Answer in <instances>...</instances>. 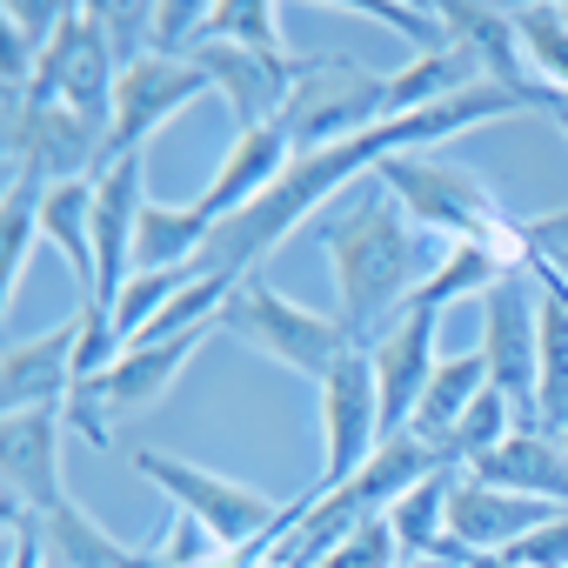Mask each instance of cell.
<instances>
[{
    "instance_id": "6da1fadb",
    "label": "cell",
    "mask_w": 568,
    "mask_h": 568,
    "mask_svg": "<svg viewBox=\"0 0 568 568\" xmlns=\"http://www.w3.org/2000/svg\"><path fill=\"white\" fill-rule=\"evenodd\" d=\"M315 241L328 247L335 267V295H342V328L355 335V348H368V335H388L408 302L422 295L428 267V234L408 221V207L368 174L355 181L342 201H328L315 214Z\"/></svg>"
},
{
    "instance_id": "7a4b0ae2",
    "label": "cell",
    "mask_w": 568,
    "mask_h": 568,
    "mask_svg": "<svg viewBox=\"0 0 568 568\" xmlns=\"http://www.w3.org/2000/svg\"><path fill=\"white\" fill-rule=\"evenodd\" d=\"M375 181L408 207V221H415L422 234H442L448 247L481 241V247H501L508 261H521V267H528L521 221L501 207V194H495L475 168L442 161V154H388V161L375 168Z\"/></svg>"
},
{
    "instance_id": "3957f363",
    "label": "cell",
    "mask_w": 568,
    "mask_h": 568,
    "mask_svg": "<svg viewBox=\"0 0 568 568\" xmlns=\"http://www.w3.org/2000/svg\"><path fill=\"white\" fill-rule=\"evenodd\" d=\"M134 475H141V481H154V488L174 501V515L201 521V528L214 535V548H221V555L274 548V541H281V528L295 521V508H281L267 488H247V481H234V475H214V468H201V462H187V455L134 448Z\"/></svg>"
},
{
    "instance_id": "277c9868",
    "label": "cell",
    "mask_w": 568,
    "mask_h": 568,
    "mask_svg": "<svg viewBox=\"0 0 568 568\" xmlns=\"http://www.w3.org/2000/svg\"><path fill=\"white\" fill-rule=\"evenodd\" d=\"M221 335H234V342H247L254 355H267V362H281V368H295V375H308L315 388L342 368V355L355 348V335L342 328V315H315V308H302V302H288V295H274L261 274H247V281H234V295L221 302V322H214Z\"/></svg>"
},
{
    "instance_id": "5b68a950",
    "label": "cell",
    "mask_w": 568,
    "mask_h": 568,
    "mask_svg": "<svg viewBox=\"0 0 568 568\" xmlns=\"http://www.w3.org/2000/svg\"><path fill=\"white\" fill-rule=\"evenodd\" d=\"M375 121H388V81L348 54H302V74H295V94L288 108L274 114V128L288 134L295 154H315V148H342L355 134H368Z\"/></svg>"
},
{
    "instance_id": "8992f818",
    "label": "cell",
    "mask_w": 568,
    "mask_h": 568,
    "mask_svg": "<svg viewBox=\"0 0 568 568\" xmlns=\"http://www.w3.org/2000/svg\"><path fill=\"white\" fill-rule=\"evenodd\" d=\"M535 355H541V281L535 267H515L481 295V362L488 388L515 408L521 428H535Z\"/></svg>"
},
{
    "instance_id": "52a82bcc",
    "label": "cell",
    "mask_w": 568,
    "mask_h": 568,
    "mask_svg": "<svg viewBox=\"0 0 568 568\" xmlns=\"http://www.w3.org/2000/svg\"><path fill=\"white\" fill-rule=\"evenodd\" d=\"M0 141H8V181H34V187L94 181L108 168V134L54 101L8 108L0 114Z\"/></svg>"
},
{
    "instance_id": "ba28073f",
    "label": "cell",
    "mask_w": 568,
    "mask_h": 568,
    "mask_svg": "<svg viewBox=\"0 0 568 568\" xmlns=\"http://www.w3.org/2000/svg\"><path fill=\"white\" fill-rule=\"evenodd\" d=\"M114 88H121L114 48L101 41V28H94L88 8H68L61 28H54V41H48V54H41V68H34L28 101L74 108L81 121H94V128L108 134V128H114Z\"/></svg>"
},
{
    "instance_id": "9c48e42d",
    "label": "cell",
    "mask_w": 568,
    "mask_h": 568,
    "mask_svg": "<svg viewBox=\"0 0 568 568\" xmlns=\"http://www.w3.org/2000/svg\"><path fill=\"white\" fill-rule=\"evenodd\" d=\"M322 442H328V455H322V481H315V495L348 488V481L368 468V455L388 442V435H382V388H375V362H368V348H348L342 368L322 382Z\"/></svg>"
},
{
    "instance_id": "30bf717a",
    "label": "cell",
    "mask_w": 568,
    "mask_h": 568,
    "mask_svg": "<svg viewBox=\"0 0 568 568\" xmlns=\"http://www.w3.org/2000/svg\"><path fill=\"white\" fill-rule=\"evenodd\" d=\"M61 435H68V408H21L0 415V508H28V515H54L68 508V481H61Z\"/></svg>"
},
{
    "instance_id": "8fae6325",
    "label": "cell",
    "mask_w": 568,
    "mask_h": 568,
    "mask_svg": "<svg viewBox=\"0 0 568 568\" xmlns=\"http://www.w3.org/2000/svg\"><path fill=\"white\" fill-rule=\"evenodd\" d=\"M141 214H148V168L141 154H121L94 174V267H101V295L94 308L114 315L121 288L134 281V241H141Z\"/></svg>"
},
{
    "instance_id": "7c38bea8",
    "label": "cell",
    "mask_w": 568,
    "mask_h": 568,
    "mask_svg": "<svg viewBox=\"0 0 568 568\" xmlns=\"http://www.w3.org/2000/svg\"><path fill=\"white\" fill-rule=\"evenodd\" d=\"M187 61H194V68L207 74V88L227 101L234 134L267 128L281 108H288L295 74H302V54H254V48H234V41H201Z\"/></svg>"
},
{
    "instance_id": "4fadbf2b",
    "label": "cell",
    "mask_w": 568,
    "mask_h": 568,
    "mask_svg": "<svg viewBox=\"0 0 568 568\" xmlns=\"http://www.w3.org/2000/svg\"><path fill=\"white\" fill-rule=\"evenodd\" d=\"M207 94V74L194 61H168V54H141L134 68H121V88H114V128H108V161L121 154H141V141L154 128H168L187 101Z\"/></svg>"
},
{
    "instance_id": "5bb4252c",
    "label": "cell",
    "mask_w": 568,
    "mask_h": 568,
    "mask_svg": "<svg viewBox=\"0 0 568 568\" xmlns=\"http://www.w3.org/2000/svg\"><path fill=\"white\" fill-rule=\"evenodd\" d=\"M435 328H442V315L408 308V315L368 348V362H375V388H382V435H402V428L415 422V408H422V395H428V382H435V368H442V355H435Z\"/></svg>"
},
{
    "instance_id": "9a60e30c",
    "label": "cell",
    "mask_w": 568,
    "mask_h": 568,
    "mask_svg": "<svg viewBox=\"0 0 568 568\" xmlns=\"http://www.w3.org/2000/svg\"><path fill=\"white\" fill-rule=\"evenodd\" d=\"M74 348H81V315L34 335V342H8L0 355V415L21 408H68L74 395Z\"/></svg>"
},
{
    "instance_id": "2e32d148",
    "label": "cell",
    "mask_w": 568,
    "mask_h": 568,
    "mask_svg": "<svg viewBox=\"0 0 568 568\" xmlns=\"http://www.w3.org/2000/svg\"><path fill=\"white\" fill-rule=\"evenodd\" d=\"M288 161H295V148H288V134H281L274 121H267V128H247V134H234L227 161H221L214 181L194 194V207L207 214V227H221V221H234L241 207H254L281 174H288Z\"/></svg>"
},
{
    "instance_id": "e0dca14e",
    "label": "cell",
    "mask_w": 568,
    "mask_h": 568,
    "mask_svg": "<svg viewBox=\"0 0 568 568\" xmlns=\"http://www.w3.org/2000/svg\"><path fill=\"white\" fill-rule=\"evenodd\" d=\"M468 475L488 481V488H508V495H535V501L568 508V442L548 435V428H515V435H508L495 455H481Z\"/></svg>"
},
{
    "instance_id": "ac0fdd59",
    "label": "cell",
    "mask_w": 568,
    "mask_h": 568,
    "mask_svg": "<svg viewBox=\"0 0 568 568\" xmlns=\"http://www.w3.org/2000/svg\"><path fill=\"white\" fill-rule=\"evenodd\" d=\"M41 241L61 247V261L74 267L81 308H94L101 295V267H94V181H61L41 194Z\"/></svg>"
},
{
    "instance_id": "d6986e66",
    "label": "cell",
    "mask_w": 568,
    "mask_h": 568,
    "mask_svg": "<svg viewBox=\"0 0 568 568\" xmlns=\"http://www.w3.org/2000/svg\"><path fill=\"white\" fill-rule=\"evenodd\" d=\"M535 267V261H528ZM541 355H535V428L561 435L568 428V288L555 274H541Z\"/></svg>"
},
{
    "instance_id": "ffe728a7",
    "label": "cell",
    "mask_w": 568,
    "mask_h": 568,
    "mask_svg": "<svg viewBox=\"0 0 568 568\" xmlns=\"http://www.w3.org/2000/svg\"><path fill=\"white\" fill-rule=\"evenodd\" d=\"M455 462H442L428 481H415L395 508H388V528L402 541L408 561H448V495H455ZM462 568V561H455Z\"/></svg>"
},
{
    "instance_id": "44dd1931",
    "label": "cell",
    "mask_w": 568,
    "mask_h": 568,
    "mask_svg": "<svg viewBox=\"0 0 568 568\" xmlns=\"http://www.w3.org/2000/svg\"><path fill=\"white\" fill-rule=\"evenodd\" d=\"M488 388V362H481V348L475 355H448L442 368H435V382H428V395H422V408H415V435L442 455L448 448V435L462 428V415L475 408V395Z\"/></svg>"
},
{
    "instance_id": "7402d4cb",
    "label": "cell",
    "mask_w": 568,
    "mask_h": 568,
    "mask_svg": "<svg viewBox=\"0 0 568 568\" xmlns=\"http://www.w3.org/2000/svg\"><path fill=\"white\" fill-rule=\"evenodd\" d=\"M41 541H48V568H161V555H141V548H121L114 535H101L74 501L54 508L41 521Z\"/></svg>"
},
{
    "instance_id": "603a6c76",
    "label": "cell",
    "mask_w": 568,
    "mask_h": 568,
    "mask_svg": "<svg viewBox=\"0 0 568 568\" xmlns=\"http://www.w3.org/2000/svg\"><path fill=\"white\" fill-rule=\"evenodd\" d=\"M515 267H521V261H508L501 247H481V241H468V247H448V254L435 261V274L422 281V295H415L408 308L448 315V308H455V302H468V295L481 302V295L495 288V281H501V274H515Z\"/></svg>"
},
{
    "instance_id": "cb8c5ba5",
    "label": "cell",
    "mask_w": 568,
    "mask_h": 568,
    "mask_svg": "<svg viewBox=\"0 0 568 568\" xmlns=\"http://www.w3.org/2000/svg\"><path fill=\"white\" fill-rule=\"evenodd\" d=\"M207 247V214L187 201V207H168V201H148L141 214V241H134V274H168V267H194Z\"/></svg>"
},
{
    "instance_id": "d4e9b609",
    "label": "cell",
    "mask_w": 568,
    "mask_h": 568,
    "mask_svg": "<svg viewBox=\"0 0 568 568\" xmlns=\"http://www.w3.org/2000/svg\"><path fill=\"white\" fill-rule=\"evenodd\" d=\"M41 194L34 181H8L0 187V308H14L21 281H28V261L41 247Z\"/></svg>"
},
{
    "instance_id": "484cf974",
    "label": "cell",
    "mask_w": 568,
    "mask_h": 568,
    "mask_svg": "<svg viewBox=\"0 0 568 568\" xmlns=\"http://www.w3.org/2000/svg\"><path fill=\"white\" fill-rule=\"evenodd\" d=\"M515 34H521V61L535 74V88L568 101V8L528 0V8H515Z\"/></svg>"
},
{
    "instance_id": "4316f807",
    "label": "cell",
    "mask_w": 568,
    "mask_h": 568,
    "mask_svg": "<svg viewBox=\"0 0 568 568\" xmlns=\"http://www.w3.org/2000/svg\"><path fill=\"white\" fill-rule=\"evenodd\" d=\"M475 81H488L462 48H442V54H422V61H408L402 74H388V114H422V108H435V101H448V94H462V88H475Z\"/></svg>"
},
{
    "instance_id": "83f0119b",
    "label": "cell",
    "mask_w": 568,
    "mask_h": 568,
    "mask_svg": "<svg viewBox=\"0 0 568 568\" xmlns=\"http://www.w3.org/2000/svg\"><path fill=\"white\" fill-rule=\"evenodd\" d=\"M207 41H234V48H254V54H288L281 48V8L274 0H214Z\"/></svg>"
},
{
    "instance_id": "f1b7e54d",
    "label": "cell",
    "mask_w": 568,
    "mask_h": 568,
    "mask_svg": "<svg viewBox=\"0 0 568 568\" xmlns=\"http://www.w3.org/2000/svg\"><path fill=\"white\" fill-rule=\"evenodd\" d=\"M88 14H94V28H101V41L114 48L121 68L154 54V0H94Z\"/></svg>"
},
{
    "instance_id": "f546056e",
    "label": "cell",
    "mask_w": 568,
    "mask_h": 568,
    "mask_svg": "<svg viewBox=\"0 0 568 568\" xmlns=\"http://www.w3.org/2000/svg\"><path fill=\"white\" fill-rule=\"evenodd\" d=\"M348 14H368V21L395 28V34H402V41L415 48V61H422V54H442V48H448L442 8H408V0H348Z\"/></svg>"
},
{
    "instance_id": "4dcf8cb0",
    "label": "cell",
    "mask_w": 568,
    "mask_h": 568,
    "mask_svg": "<svg viewBox=\"0 0 568 568\" xmlns=\"http://www.w3.org/2000/svg\"><path fill=\"white\" fill-rule=\"evenodd\" d=\"M521 247H528V261H535L541 274H555L561 288H568V207L521 221Z\"/></svg>"
},
{
    "instance_id": "1f68e13d",
    "label": "cell",
    "mask_w": 568,
    "mask_h": 568,
    "mask_svg": "<svg viewBox=\"0 0 568 568\" xmlns=\"http://www.w3.org/2000/svg\"><path fill=\"white\" fill-rule=\"evenodd\" d=\"M501 568H568V508H561L548 528H535L528 541H515V548L501 555Z\"/></svg>"
},
{
    "instance_id": "d6a6232c",
    "label": "cell",
    "mask_w": 568,
    "mask_h": 568,
    "mask_svg": "<svg viewBox=\"0 0 568 568\" xmlns=\"http://www.w3.org/2000/svg\"><path fill=\"white\" fill-rule=\"evenodd\" d=\"M0 515H8V568H48L41 515H28V508H0Z\"/></svg>"
},
{
    "instance_id": "836d02e7",
    "label": "cell",
    "mask_w": 568,
    "mask_h": 568,
    "mask_svg": "<svg viewBox=\"0 0 568 568\" xmlns=\"http://www.w3.org/2000/svg\"><path fill=\"white\" fill-rule=\"evenodd\" d=\"M548 121H555V134L568 141V101H555V108H548Z\"/></svg>"
},
{
    "instance_id": "e575fe53",
    "label": "cell",
    "mask_w": 568,
    "mask_h": 568,
    "mask_svg": "<svg viewBox=\"0 0 568 568\" xmlns=\"http://www.w3.org/2000/svg\"><path fill=\"white\" fill-rule=\"evenodd\" d=\"M408 568H455V561H408Z\"/></svg>"
},
{
    "instance_id": "d590c367",
    "label": "cell",
    "mask_w": 568,
    "mask_h": 568,
    "mask_svg": "<svg viewBox=\"0 0 568 568\" xmlns=\"http://www.w3.org/2000/svg\"><path fill=\"white\" fill-rule=\"evenodd\" d=\"M561 442H568V428H561Z\"/></svg>"
},
{
    "instance_id": "8d00e7d4",
    "label": "cell",
    "mask_w": 568,
    "mask_h": 568,
    "mask_svg": "<svg viewBox=\"0 0 568 568\" xmlns=\"http://www.w3.org/2000/svg\"><path fill=\"white\" fill-rule=\"evenodd\" d=\"M495 568H501V561H495Z\"/></svg>"
}]
</instances>
